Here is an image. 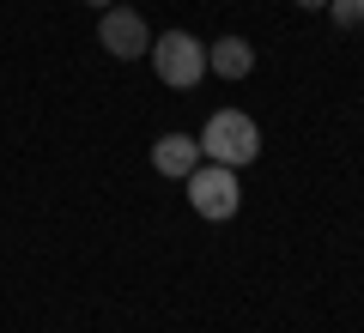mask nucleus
<instances>
[{
  "label": "nucleus",
  "mask_w": 364,
  "mask_h": 333,
  "mask_svg": "<svg viewBox=\"0 0 364 333\" xmlns=\"http://www.w3.org/2000/svg\"><path fill=\"white\" fill-rule=\"evenodd\" d=\"M195 146H200V158H207V164L237 170V164H255L261 128H255V116H243V109H213V116H207V133H200Z\"/></svg>",
  "instance_id": "obj_1"
},
{
  "label": "nucleus",
  "mask_w": 364,
  "mask_h": 333,
  "mask_svg": "<svg viewBox=\"0 0 364 333\" xmlns=\"http://www.w3.org/2000/svg\"><path fill=\"white\" fill-rule=\"evenodd\" d=\"M182 182H188V206H195L200 218H213V224L237 218V206H243V188H237V176L225 164H195Z\"/></svg>",
  "instance_id": "obj_2"
},
{
  "label": "nucleus",
  "mask_w": 364,
  "mask_h": 333,
  "mask_svg": "<svg viewBox=\"0 0 364 333\" xmlns=\"http://www.w3.org/2000/svg\"><path fill=\"white\" fill-rule=\"evenodd\" d=\"M152 67H158V79H164L170 91H188V85H200V73H207V49H200L188 31H164V37L152 43Z\"/></svg>",
  "instance_id": "obj_3"
},
{
  "label": "nucleus",
  "mask_w": 364,
  "mask_h": 333,
  "mask_svg": "<svg viewBox=\"0 0 364 333\" xmlns=\"http://www.w3.org/2000/svg\"><path fill=\"white\" fill-rule=\"evenodd\" d=\"M97 43H104L116 61H140V55L152 49V37H146V18L128 13V6H104V18H97Z\"/></svg>",
  "instance_id": "obj_4"
},
{
  "label": "nucleus",
  "mask_w": 364,
  "mask_h": 333,
  "mask_svg": "<svg viewBox=\"0 0 364 333\" xmlns=\"http://www.w3.org/2000/svg\"><path fill=\"white\" fill-rule=\"evenodd\" d=\"M200 164V146L188 140V133H158V146H152V170L158 176H188V170Z\"/></svg>",
  "instance_id": "obj_5"
},
{
  "label": "nucleus",
  "mask_w": 364,
  "mask_h": 333,
  "mask_svg": "<svg viewBox=\"0 0 364 333\" xmlns=\"http://www.w3.org/2000/svg\"><path fill=\"white\" fill-rule=\"evenodd\" d=\"M207 67H213L219 79H243L249 67H255V49H249L243 37H219V43L207 49Z\"/></svg>",
  "instance_id": "obj_6"
},
{
  "label": "nucleus",
  "mask_w": 364,
  "mask_h": 333,
  "mask_svg": "<svg viewBox=\"0 0 364 333\" xmlns=\"http://www.w3.org/2000/svg\"><path fill=\"white\" fill-rule=\"evenodd\" d=\"M328 18H334L340 31H358L364 25V0H328Z\"/></svg>",
  "instance_id": "obj_7"
},
{
  "label": "nucleus",
  "mask_w": 364,
  "mask_h": 333,
  "mask_svg": "<svg viewBox=\"0 0 364 333\" xmlns=\"http://www.w3.org/2000/svg\"><path fill=\"white\" fill-rule=\"evenodd\" d=\"M298 6L304 13H328V0H298Z\"/></svg>",
  "instance_id": "obj_8"
},
{
  "label": "nucleus",
  "mask_w": 364,
  "mask_h": 333,
  "mask_svg": "<svg viewBox=\"0 0 364 333\" xmlns=\"http://www.w3.org/2000/svg\"><path fill=\"white\" fill-rule=\"evenodd\" d=\"M85 6H97V13H104V6H109V0H85Z\"/></svg>",
  "instance_id": "obj_9"
}]
</instances>
